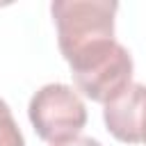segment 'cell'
Returning a JSON list of instances; mask_svg holds the SVG:
<instances>
[{
	"instance_id": "6da1fadb",
	"label": "cell",
	"mask_w": 146,
	"mask_h": 146,
	"mask_svg": "<svg viewBox=\"0 0 146 146\" xmlns=\"http://www.w3.org/2000/svg\"><path fill=\"white\" fill-rule=\"evenodd\" d=\"M75 87L96 103H112L132 84V57L116 39H100L66 59Z\"/></svg>"
},
{
	"instance_id": "7a4b0ae2",
	"label": "cell",
	"mask_w": 146,
	"mask_h": 146,
	"mask_svg": "<svg viewBox=\"0 0 146 146\" xmlns=\"http://www.w3.org/2000/svg\"><path fill=\"white\" fill-rule=\"evenodd\" d=\"M114 0H55L50 5L57 25V46L64 59L100 39H114Z\"/></svg>"
},
{
	"instance_id": "3957f363",
	"label": "cell",
	"mask_w": 146,
	"mask_h": 146,
	"mask_svg": "<svg viewBox=\"0 0 146 146\" xmlns=\"http://www.w3.org/2000/svg\"><path fill=\"white\" fill-rule=\"evenodd\" d=\"M27 116L43 141L62 144L80 137V130L87 123V107L73 87L50 82L30 98Z\"/></svg>"
},
{
	"instance_id": "277c9868",
	"label": "cell",
	"mask_w": 146,
	"mask_h": 146,
	"mask_svg": "<svg viewBox=\"0 0 146 146\" xmlns=\"http://www.w3.org/2000/svg\"><path fill=\"white\" fill-rule=\"evenodd\" d=\"M107 130L125 144H146V84L132 82L119 98L105 105Z\"/></svg>"
},
{
	"instance_id": "5b68a950",
	"label": "cell",
	"mask_w": 146,
	"mask_h": 146,
	"mask_svg": "<svg viewBox=\"0 0 146 146\" xmlns=\"http://www.w3.org/2000/svg\"><path fill=\"white\" fill-rule=\"evenodd\" d=\"M0 146H25L23 132L9 110V105L0 98Z\"/></svg>"
},
{
	"instance_id": "8992f818",
	"label": "cell",
	"mask_w": 146,
	"mask_h": 146,
	"mask_svg": "<svg viewBox=\"0 0 146 146\" xmlns=\"http://www.w3.org/2000/svg\"><path fill=\"white\" fill-rule=\"evenodd\" d=\"M52 146H103L98 139H91V137H73L68 141H62V144H52Z\"/></svg>"
}]
</instances>
